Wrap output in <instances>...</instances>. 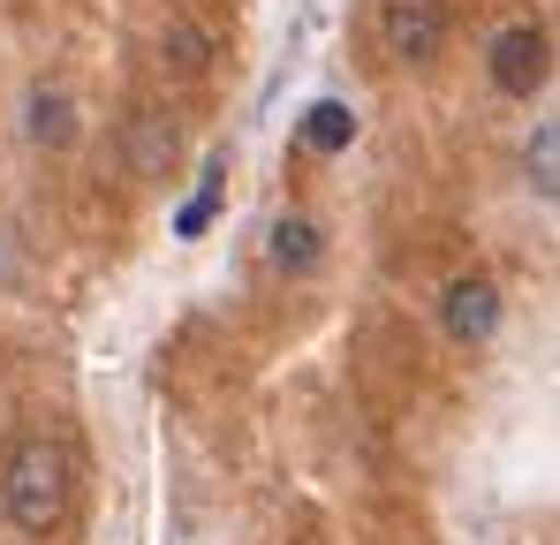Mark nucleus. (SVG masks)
<instances>
[{
	"label": "nucleus",
	"mask_w": 560,
	"mask_h": 545,
	"mask_svg": "<svg viewBox=\"0 0 560 545\" xmlns=\"http://www.w3.org/2000/svg\"><path fill=\"white\" fill-rule=\"evenodd\" d=\"M77 508V462L61 440L31 432L8 448V469H0V515L23 531V538H54Z\"/></svg>",
	"instance_id": "1"
},
{
	"label": "nucleus",
	"mask_w": 560,
	"mask_h": 545,
	"mask_svg": "<svg viewBox=\"0 0 560 545\" xmlns=\"http://www.w3.org/2000/svg\"><path fill=\"white\" fill-rule=\"evenodd\" d=\"M485 77H492V91H508V98L546 91V77H553V38L538 23H500L492 46H485Z\"/></svg>",
	"instance_id": "2"
},
{
	"label": "nucleus",
	"mask_w": 560,
	"mask_h": 545,
	"mask_svg": "<svg viewBox=\"0 0 560 545\" xmlns=\"http://www.w3.org/2000/svg\"><path fill=\"white\" fill-rule=\"evenodd\" d=\"M378 46H386V61H401V69L440 61V46H447V8H440V0H386V8H378Z\"/></svg>",
	"instance_id": "3"
},
{
	"label": "nucleus",
	"mask_w": 560,
	"mask_h": 545,
	"mask_svg": "<svg viewBox=\"0 0 560 545\" xmlns=\"http://www.w3.org/2000/svg\"><path fill=\"white\" fill-rule=\"evenodd\" d=\"M121 160H129L137 182H167L175 160H183V121H175L167 106H129V121H121Z\"/></svg>",
	"instance_id": "4"
},
{
	"label": "nucleus",
	"mask_w": 560,
	"mask_h": 545,
	"mask_svg": "<svg viewBox=\"0 0 560 545\" xmlns=\"http://www.w3.org/2000/svg\"><path fill=\"white\" fill-rule=\"evenodd\" d=\"M440 326H447L455 341H492V326H500V288H492L485 272L447 280V295H440Z\"/></svg>",
	"instance_id": "5"
},
{
	"label": "nucleus",
	"mask_w": 560,
	"mask_h": 545,
	"mask_svg": "<svg viewBox=\"0 0 560 545\" xmlns=\"http://www.w3.org/2000/svg\"><path fill=\"white\" fill-rule=\"evenodd\" d=\"M160 61H167L183 84H205V69H212V31H205L189 8H175V15L160 23Z\"/></svg>",
	"instance_id": "6"
},
{
	"label": "nucleus",
	"mask_w": 560,
	"mask_h": 545,
	"mask_svg": "<svg viewBox=\"0 0 560 545\" xmlns=\"http://www.w3.org/2000/svg\"><path fill=\"white\" fill-rule=\"evenodd\" d=\"M23 129H31V144L69 152V144H77V98H69L61 84H31V98H23Z\"/></svg>",
	"instance_id": "7"
},
{
	"label": "nucleus",
	"mask_w": 560,
	"mask_h": 545,
	"mask_svg": "<svg viewBox=\"0 0 560 545\" xmlns=\"http://www.w3.org/2000/svg\"><path fill=\"white\" fill-rule=\"evenodd\" d=\"M266 258H273V272H311V266H318V220L280 212L273 235H266Z\"/></svg>",
	"instance_id": "8"
},
{
	"label": "nucleus",
	"mask_w": 560,
	"mask_h": 545,
	"mask_svg": "<svg viewBox=\"0 0 560 545\" xmlns=\"http://www.w3.org/2000/svg\"><path fill=\"white\" fill-rule=\"evenodd\" d=\"M303 144H311V152H349V144H357V106H349V98H318V106L303 114Z\"/></svg>",
	"instance_id": "9"
},
{
	"label": "nucleus",
	"mask_w": 560,
	"mask_h": 545,
	"mask_svg": "<svg viewBox=\"0 0 560 545\" xmlns=\"http://www.w3.org/2000/svg\"><path fill=\"white\" fill-rule=\"evenodd\" d=\"M220 182H228V152L205 160V189L175 212V235H205V228H212V212H220Z\"/></svg>",
	"instance_id": "10"
},
{
	"label": "nucleus",
	"mask_w": 560,
	"mask_h": 545,
	"mask_svg": "<svg viewBox=\"0 0 560 545\" xmlns=\"http://www.w3.org/2000/svg\"><path fill=\"white\" fill-rule=\"evenodd\" d=\"M553 152H560V129L546 121V129H538V152H530V175H538V197H553V189H560V175H553Z\"/></svg>",
	"instance_id": "11"
}]
</instances>
